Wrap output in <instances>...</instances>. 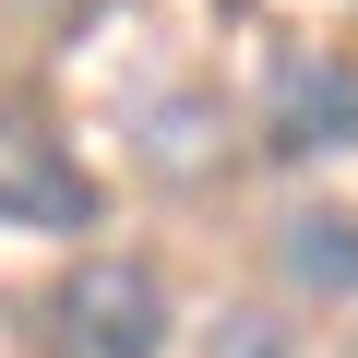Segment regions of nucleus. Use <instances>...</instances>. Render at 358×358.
Returning a JSON list of instances; mask_svg holds the SVG:
<instances>
[{
	"instance_id": "39448f33",
	"label": "nucleus",
	"mask_w": 358,
	"mask_h": 358,
	"mask_svg": "<svg viewBox=\"0 0 358 358\" xmlns=\"http://www.w3.org/2000/svg\"><path fill=\"white\" fill-rule=\"evenodd\" d=\"M203 358H299V334H287L275 310H227V322L203 334Z\"/></svg>"
},
{
	"instance_id": "7ed1b4c3",
	"label": "nucleus",
	"mask_w": 358,
	"mask_h": 358,
	"mask_svg": "<svg viewBox=\"0 0 358 358\" xmlns=\"http://www.w3.org/2000/svg\"><path fill=\"white\" fill-rule=\"evenodd\" d=\"M0 227H96V167L48 131V120H0Z\"/></svg>"
},
{
	"instance_id": "f03ea898",
	"label": "nucleus",
	"mask_w": 358,
	"mask_h": 358,
	"mask_svg": "<svg viewBox=\"0 0 358 358\" xmlns=\"http://www.w3.org/2000/svg\"><path fill=\"white\" fill-rule=\"evenodd\" d=\"M251 143H263L275 167H322V155H358V60H346V48H287V60L263 72Z\"/></svg>"
},
{
	"instance_id": "20e7f679",
	"label": "nucleus",
	"mask_w": 358,
	"mask_h": 358,
	"mask_svg": "<svg viewBox=\"0 0 358 358\" xmlns=\"http://www.w3.org/2000/svg\"><path fill=\"white\" fill-rule=\"evenodd\" d=\"M275 275H287L299 299H358V215H346V203H299V215L275 227Z\"/></svg>"
},
{
	"instance_id": "f257e3e1",
	"label": "nucleus",
	"mask_w": 358,
	"mask_h": 358,
	"mask_svg": "<svg viewBox=\"0 0 358 358\" xmlns=\"http://www.w3.org/2000/svg\"><path fill=\"white\" fill-rule=\"evenodd\" d=\"M167 322L179 310H167V275L143 251H72L24 310L36 358H167Z\"/></svg>"
}]
</instances>
